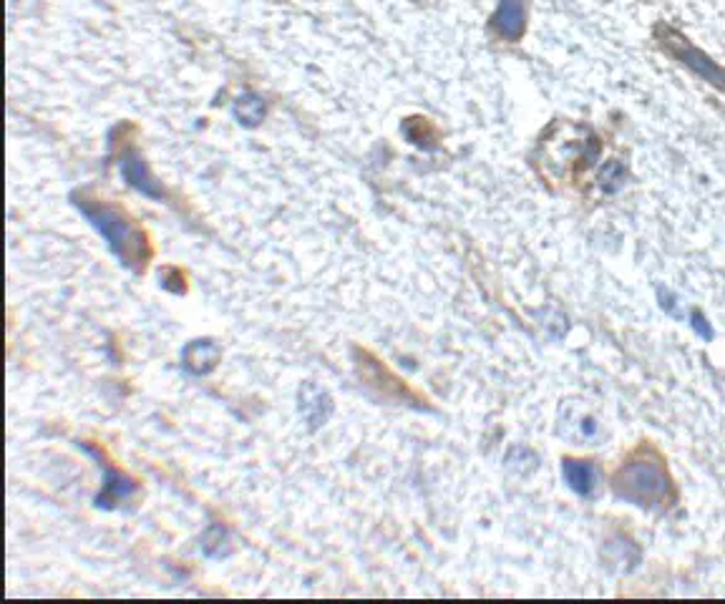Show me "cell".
Returning a JSON list of instances; mask_svg holds the SVG:
<instances>
[{
    "mask_svg": "<svg viewBox=\"0 0 725 604\" xmlns=\"http://www.w3.org/2000/svg\"><path fill=\"white\" fill-rule=\"evenodd\" d=\"M76 204L93 227L104 234L108 247L119 255L122 263L139 264L146 260V239H144V234L124 215H119L116 209H111L106 204L86 200V197L83 200L78 197Z\"/></svg>",
    "mask_w": 725,
    "mask_h": 604,
    "instance_id": "1",
    "label": "cell"
},
{
    "mask_svg": "<svg viewBox=\"0 0 725 604\" xmlns=\"http://www.w3.org/2000/svg\"><path fill=\"white\" fill-rule=\"evenodd\" d=\"M615 491L619 498L630 501L634 506L652 509L667 501L670 496V479L665 468L655 461H633L622 466L615 476Z\"/></svg>",
    "mask_w": 725,
    "mask_h": 604,
    "instance_id": "2",
    "label": "cell"
},
{
    "mask_svg": "<svg viewBox=\"0 0 725 604\" xmlns=\"http://www.w3.org/2000/svg\"><path fill=\"white\" fill-rule=\"evenodd\" d=\"M660 43H663L665 51H667L673 59H678L682 66H688V68L695 71L703 81H708L715 89H721V91L725 93V71L715 61H710L703 51H697L695 46H690L685 38H680L678 33L673 31L665 33L663 38H660Z\"/></svg>",
    "mask_w": 725,
    "mask_h": 604,
    "instance_id": "3",
    "label": "cell"
},
{
    "mask_svg": "<svg viewBox=\"0 0 725 604\" xmlns=\"http://www.w3.org/2000/svg\"><path fill=\"white\" fill-rule=\"evenodd\" d=\"M494 31L507 38V41H519L524 35L526 28V11L524 0H501L496 8L494 18H492Z\"/></svg>",
    "mask_w": 725,
    "mask_h": 604,
    "instance_id": "4",
    "label": "cell"
},
{
    "mask_svg": "<svg viewBox=\"0 0 725 604\" xmlns=\"http://www.w3.org/2000/svg\"><path fill=\"white\" fill-rule=\"evenodd\" d=\"M300 411H303V416H305V420H308L310 426L318 428V426H323L325 420H327V416H330L333 403H330V396L325 393L323 388L308 383V386L300 390Z\"/></svg>",
    "mask_w": 725,
    "mask_h": 604,
    "instance_id": "5",
    "label": "cell"
},
{
    "mask_svg": "<svg viewBox=\"0 0 725 604\" xmlns=\"http://www.w3.org/2000/svg\"><path fill=\"white\" fill-rule=\"evenodd\" d=\"M122 171H124L126 182L134 186V189H139L141 194L154 197V200L156 197H162V186H159V182L149 174L146 164H144L134 152H129V154L122 159Z\"/></svg>",
    "mask_w": 725,
    "mask_h": 604,
    "instance_id": "6",
    "label": "cell"
},
{
    "mask_svg": "<svg viewBox=\"0 0 725 604\" xmlns=\"http://www.w3.org/2000/svg\"><path fill=\"white\" fill-rule=\"evenodd\" d=\"M185 368L194 375H201V373H209L217 365V357H219V350H217L215 342L209 341H194L189 342L185 348Z\"/></svg>",
    "mask_w": 725,
    "mask_h": 604,
    "instance_id": "7",
    "label": "cell"
},
{
    "mask_svg": "<svg viewBox=\"0 0 725 604\" xmlns=\"http://www.w3.org/2000/svg\"><path fill=\"white\" fill-rule=\"evenodd\" d=\"M564 481L574 494L589 496L597 486V471L587 461H564Z\"/></svg>",
    "mask_w": 725,
    "mask_h": 604,
    "instance_id": "8",
    "label": "cell"
},
{
    "mask_svg": "<svg viewBox=\"0 0 725 604\" xmlns=\"http://www.w3.org/2000/svg\"><path fill=\"white\" fill-rule=\"evenodd\" d=\"M134 494V483L131 479H126L124 474H116L106 466V483H104V491L99 496V506H114L119 501H124Z\"/></svg>",
    "mask_w": 725,
    "mask_h": 604,
    "instance_id": "9",
    "label": "cell"
},
{
    "mask_svg": "<svg viewBox=\"0 0 725 604\" xmlns=\"http://www.w3.org/2000/svg\"><path fill=\"white\" fill-rule=\"evenodd\" d=\"M234 116L237 122L245 126H257L264 119V101L255 93H248L242 98H237L234 104Z\"/></svg>",
    "mask_w": 725,
    "mask_h": 604,
    "instance_id": "10",
    "label": "cell"
},
{
    "mask_svg": "<svg viewBox=\"0 0 725 604\" xmlns=\"http://www.w3.org/2000/svg\"><path fill=\"white\" fill-rule=\"evenodd\" d=\"M627 182V171L619 161H607V167L600 171V186L607 194H615Z\"/></svg>",
    "mask_w": 725,
    "mask_h": 604,
    "instance_id": "11",
    "label": "cell"
},
{
    "mask_svg": "<svg viewBox=\"0 0 725 604\" xmlns=\"http://www.w3.org/2000/svg\"><path fill=\"white\" fill-rule=\"evenodd\" d=\"M690 320H693V323H690V327H693L695 333H697V335H700L703 341H710V338H713V330H710V326L705 323V318H703L700 312H693V315H690Z\"/></svg>",
    "mask_w": 725,
    "mask_h": 604,
    "instance_id": "12",
    "label": "cell"
}]
</instances>
